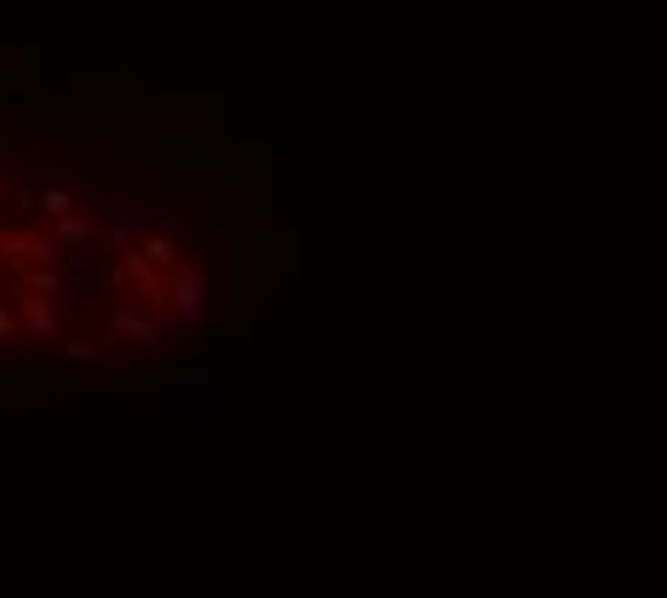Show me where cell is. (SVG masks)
<instances>
[{
    "label": "cell",
    "mask_w": 667,
    "mask_h": 598,
    "mask_svg": "<svg viewBox=\"0 0 667 598\" xmlns=\"http://www.w3.org/2000/svg\"><path fill=\"white\" fill-rule=\"evenodd\" d=\"M92 236H98V230H92L87 219H75V213L58 219V242H69V248H81V242H92Z\"/></svg>",
    "instance_id": "cell-3"
},
{
    "label": "cell",
    "mask_w": 667,
    "mask_h": 598,
    "mask_svg": "<svg viewBox=\"0 0 667 598\" xmlns=\"http://www.w3.org/2000/svg\"><path fill=\"white\" fill-rule=\"evenodd\" d=\"M144 253H150L156 265H173V259H179V248H173L167 236H150V242H144Z\"/></svg>",
    "instance_id": "cell-4"
},
{
    "label": "cell",
    "mask_w": 667,
    "mask_h": 598,
    "mask_svg": "<svg viewBox=\"0 0 667 598\" xmlns=\"http://www.w3.org/2000/svg\"><path fill=\"white\" fill-rule=\"evenodd\" d=\"M35 202H41V213H52V219H69V207H75V196H69L64 184H52V190H41Z\"/></svg>",
    "instance_id": "cell-2"
},
{
    "label": "cell",
    "mask_w": 667,
    "mask_h": 598,
    "mask_svg": "<svg viewBox=\"0 0 667 598\" xmlns=\"http://www.w3.org/2000/svg\"><path fill=\"white\" fill-rule=\"evenodd\" d=\"M6 328H12V317H6V311H0V334H6Z\"/></svg>",
    "instance_id": "cell-5"
},
{
    "label": "cell",
    "mask_w": 667,
    "mask_h": 598,
    "mask_svg": "<svg viewBox=\"0 0 667 598\" xmlns=\"http://www.w3.org/2000/svg\"><path fill=\"white\" fill-rule=\"evenodd\" d=\"M6 253H23V259H58V248L52 242H35V236H6Z\"/></svg>",
    "instance_id": "cell-1"
}]
</instances>
